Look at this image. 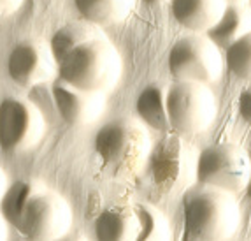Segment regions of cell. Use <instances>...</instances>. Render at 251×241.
Here are the masks:
<instances>
[{
	"label": "cell",
	"mask_w": 251,
	"mask_h": 241,
	"mask_svg": "<svg viewBox=\"0 0 251 241\" xmlns=\"http://www.w3.org/2000/svg\"><path fill=\"white\" fill-rule=\"evenodd\" d=\"M100 37H104L100 27H97L84 20V22H72L63 25L62 28L54 32L48 44H50V50L53 53L54 60H56V64H58L60 60L67 53H71L74 48Z\"/></svg>",
	"instance_id": "obj_16"
},
{
	"label": "cell",
	"mask_w": 251,
	"mask_h": 241,
	"mask_svg": "<svg viewBox=\"0 0 251 241\" xmlns=\"http://www.w3.org/2000/svg\"><path fill=\"white\" fill-rule=\"evenodd\" d=\"M225 7V0H171L174 20L195 34H205L220 20Z\"/></svg>",
	"instance_id": "obj_12"
},
{
	"label": "cell",
	"mask_w": 251,
	"mask_h": 241,
	"mask_svg": "<svg viewBox=\"0 0 251 241\" xmlns=\"http://www.w3.org/2000/svg\"><path fill=\"white\" fill-rule=\"evenodd\" d=\"M150 157L153 183L158 190H174L195 178L197 157L177 134L165 135Z\"/></svg>",
	"instance_id": "obj_9"
},
{
	"label": "cell",
	"mask_w": 251,
	"mask_h": 241,
	"mask_svg": "<svg viewBox=\"0 0 251 241\" xmlns=\"http://www.w3.org/2000/svg\"><path fill=\"white\" fill-rule=\"evenodd\" d=\"M21 5V0H0V18L13 14Z\"/></svg>",
	"instance_id": "obj_22"
},
{
	"label": "cell",
	"mask_w": 251,
	"mask_h": 241,
	"mask_svg": "<svg viewBox=\"0 0 251 241\" xmlns=\"http://www.w3.org/2000/svg\"><path fill=\"white\" fill-rule=\"evenodd\" d=\"M167 65L176 81L209 85L222 76L223 56L205 34H190L172 44Z\"/></svg>",
	"instance_id": "obj_5"
},
{
	"label": "cell",
	"mask_w": 251,
	"mask_h": 241,
	"mask_svg": "<svg viewBox=\"0 0 251 241\" xmlns=\"http://www.w3.org/2000/svg\"><path fill=\"white\" fill-rule=\"evenodd\" d=\"M241 224V210L232 192L202 187L184 201V225L192 240H230Z\"/></svg>",
	"instance_id": "obj_3"
},
{
	"label": "cell",
	"mask_w": 251,
	"mask_h": 241,
	"mask_svg": "<svg viewBox=\"0 0 251 241\" xmlns=\"http://www.w3.org/2000/svg\"><path fill=\"white\" fill-rule=\"evenodd\" d=\"M165 109L171 131L176 134H199L216 118V97L207 85L174 81L165 92Z\"/></svg>",
	"instance_id": "obj_4"
},
{
	"label": "cell",
	"mask_w": 251,
	"mask_h": 241,
	"mask_svg": "<svg viewBox=\"0 0 251 241\" xmlns=\"http://www.w3.org/2000/svg\"><path fill=\"white\" fill-rule=\"evenodd\" d=\"M58 64L44 41H21L13 48L7 60L11 80L21 86H35L53 80Z\"/></svg>",
	"instance_id": "obj_10"
},
{
	"label": "cell",
	"mask_w": 251,
	"mask_h": 241,
	"mask_svg": "<svg viewBox=\"0 0 251 241\" xmlns=\"http://www.w3.org/2000/svg\"><path fill=\"white\" fill-rule=\"evenodd\" d=\"M139 220L137 240H169L171 227L167 218L150 204H134Z\"/></svg>",
	"instance_id": "obj_19"
},
{
	"label": "cell",
	"mask_w": 251,
	"mask_h": 241,
	"mask_svg": "<svg viewBox=\"0 0 251 241\" xmlns=\"http://www.w3.org/2000/svg\"><path fill=\"white\" fill-rule=\"evenodd\" d=\"M239 113L244 122L251 125V86L239 95Z\"/></svg>",
	"instance_id": "obj_21"
},
{
	"label": "cell",
	"mask_w": 251,
	"mask_h": 241,
	"mask_svg": "<svg viewBox=\"0 0 251 241\" xmlns=\"http://www.w3.org/2000/svg\"><path fill=\"white\" fill-rule=\"evenodd\" d=\"M226 4H244L246 0H225Z\"/></svg>",
	"instance_id": "obj_27"
},
{
	"label": "cell",
	"mask_w": 251,
	"mask_h": 241,
	"mask_svg": "<svg viewBox=\"0 0 251 241\" xmlns=\"http://www.w3.org/2000/svg\"><path fill=\"white\" fill-rule=\"evenodd\" d=\"M148 4H162V2H171V0H144Z\"/></svg>",
	"instance_id": "obj_26"
},
{
	"label": "cell",
	"mask_w": 251,
	"mask_h": 241,
	"mask_svg": "<svg viewBox=\"0 0 251 241\" xmlns=\"http://www.w3.org/2000/svg\"><path fill=\"white\" fill-rule=\"evenodd\" d=\"M46 131L42 113L26 99L5 97L0 102V146L16 153L41 141Z\"/></svg>",
	"instance_id": "obj_8"
},
{
	"label": "cell",
	"mask_w": 251,
	"mask_h": 241,
	"mask_svg": "<svg viewBox=\"0 0 251 241\" xmlns=\"http://www.w3.org/2000/svg\"><path fill=\"white\" fill-rule=\"evenodd\" d=\"M83 20L97 27L123 22L135 7V0H74Z\"/></svg>",
	"instance_id": "obj_15"
},
{
	"label": "cell",
	"mask_w": 251,
	"mask_h": 241,
	"mask_svg": "<svg viewBox=\"0 0 251 241\" xmlns=\"http://www.w3.org/2000/svg\"><path fill=\"white\" fill-rule=\"evenodd\" d=\"M60 116L71 125H88L100 118L105 109L104 92H86L56 81L51 88Z\"/></svg>",
	"instance_id": "obj_11"
},
{
	"label": "cell",
	"mask_w": 251,
	"mask_h": 241,
	"mask_svg": "<svg viewBox=\"0 0 251 241\" xmlns=\"http://www.w3.org/2000/svg\"><path fill=\"white\" fill-rule=\"evenodd\" d=\"M7 176H5V173L2 169H0V199H2V195H4V192L7 190Z\"/></svg>",
	"instance_id": "obj_24"
},
{
	"label": "cell",
	"mask_w": 251,
	"mask_h": 241,
	"mask_svg": "<svg viewBox=\"0 0 251 241\" xmlns=\"http://www.w3.org/2000/svg\"><path fill=\"white\" fill-rule=\"evenodd\" d=\"M250 174L251 157L237 144H211L197 155L195 180L205 187L234 194L246 188Z\"/></svg>",
	"instance_id": "obj_6"
},
{
	"label": "cell",
	"mask_w": 251,
	"mask_h": 241,
	"mask_svg": "<svg viewBox=\"0 0 251 241\" xmlns=\"http://www.w3.org/2000/svg\"><path fill=\"white\" fill-rule=\"evenodd\" d=\"M251 32V9L246 4H226L225 11L205 35L218 48H228Z\"/></svg>",
	"instance_id": "obj_14"
},
{
	"label": "cell",
	"mask_w": 251,
	"mask_h": 241,
	"mask_svg": "<svg viewBox=\"0 0 251 241\" xmlns=\"http://www.w3.org/2000/svg\"><path fill=\"white\" fill-rule=\"evenodd\" d=\"M5 238H7V220L0 213V241L5 240Z\"/></svg>",
	"instance_id": "obj_23"
},
{
	"label": "cell",
	"mask_w": 251,
	"mask_h": 241,
	"mask_svg": "<svg viewBox=\"0 0 251 241\" xmlns=\"http://www.w3.org/2000/svg\"><path fill=\"white\" fill-rule=\"evenodd\" d=\"M165 92L167 86H163L162 83H151L139 93L135 102V109L141 120L148 127L160 132H171L167 109H165Z\"/></svg>",
	"instance_id": "obj_17"
},
{
	"label": "cell",
	"mask_w": 251,
	"mask_h": 241,
	"mask_svg": "<svg viewBox=\"0 0 251 241\" xmlns=\"http://www.w3.org/2000/svg\"><path fill=\"white\" fill-rule=\"evenodd\" d=\"M41 188H44V185L41 182H32V180H23V182H16L14 185L7 187V190L0 199V213L7 220V224L16 227L21 210L25 208L26 201Z\"/></svg>",
	"instance_id": "obj_18"
},
{
	"label": "cell",
	"mask_w": 251,
	"mask_h": 241,
	"mask_svg": "<svg viewBox=\"0 0 251 241\" xmlns=\"http://www.w3.org/2000/svg\"><path fill=\"white\" fill-rule=\"evenodd\" d=\"M72 224L71 206L46 187L35 192L21 210L16 229L30 240H58Z\"/></svg>",
	"instance_id": "obj_7"
},
{
	"label": "cell",
	"mask_w": 251,
	"mask_h": 241,
	"mask_svg": "<svg viewBox=\"0 0 251 241\" xmlns=\"http://www.w3.org/2000/svg\"><path fill=\"white\" fill-rule=\"evenodd\" d=\"M95 236L102 241L137 240L139 220L135 208L116 204L104 210L95 220Z\"/></svg>",
	"instance_id": "obj_13"
},
{
	"label": "cell",
	"mask_w": 251,
	"mask_h": 241,
	"mask_svg": "<svg viewBox=\"0 0 251 241\" xmlns=\"http://www.w3.org/2000/svg\"><path fill=\"white\" fill-rule=\"evenodd\" d=\"M244 190H246V195H248V197L251 199V174H250V180H248V183H246V188H244Z\"/></svg>",
	"instance_id": "obj_25"
},
{
	"label": "cell",
	"mask_w": 251,
	"mask_h": 241,
	"mask_svg": "<svg viewBox=\"0 0 251 241\" xmlns=\"http://www.w3.org/2000/svg\"><path fill=\"white\" fill-rule=\"evenodd\" d=\"M225 62L237 80L251 83V32L226 48Z\"/></svg>",
	"instance_id": "obj_20"
},
{
	"label": "cell",
	"mask_w": 251,
	"mask_h": 241,
	"mask_svg": "<svg viewBox=\"0 0 251 241\" xmlns=\"http://www.w3.org/2000/svg\"><path fill=\"white\" fill-rule=\"evenodd\" d=\"M95 152L111 176L130 178L146 164L151 139L141 122L134 118H114L104 123L95 134Z\"/></svg>",
	"instance_id": "obj_1"
},
{
	"label": "cell",
	"mask_w": 251,
	"mask_h": 241,
	"mask_svg": "<svg viewBox=\"0 0 251 241\" xmlns=\"http://www.w3.org/2000/svg\"><path fill=\"white\" fill-rule=\"evenodd\" d=\"M60 80L86 92H107L122 76V56L105 37L74 48L58 62Z\"/></svg>",
	"instance_id": "obj_2"
}]
</instances>
